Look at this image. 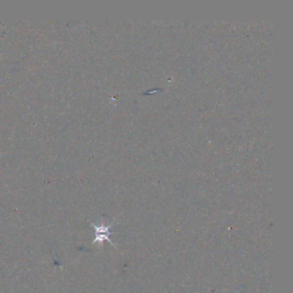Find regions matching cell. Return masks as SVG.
Listing matches in <instances>:
<instances>
[{
	"mask_svg": "<svg viewBox=\"0 0 293 293\" xmlns=\"http://www.w3.org/2000/svg\"><path fill=\"white\" fill-rule=\"evenodd\" d=\"M91 225L93 226L95 229V240L92 242V244L95 243H103L104 241H108L112 246L116 247L115 243H113L112 241L109 239V236L112 234L109 230L112 226V225H94L93 223H91Z\"/></svg>",
	"mask_w": 293,
	"mask_h": 293,
	"instance_id": "obj_1",
	"label": "cell"
}]
</instances>
